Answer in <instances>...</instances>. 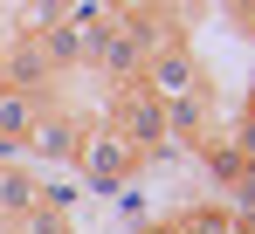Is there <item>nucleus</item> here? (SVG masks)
<instances>
[{
    "label": "nucleus",
    "instance_id": "nucleus-6",
    "mask_svg": "<svg viewBox=\"0 0 255 234\" xmlns=\"http://www.w3.org/2000/svg\"><path fill=\"white\" fill-rule=\"evenodd\" d=\"M35 200H42V186H35L28 172H14V165L0 172V214H28Z\"/></svg>",
    "mask_w": 255,
    "mask_h": 234
},
{
    "label": "nucleus",
    "instance_id": "nucleus-9",
    "mask_svg": "<svg viewBox=\"0 0 255 234\" xmlns=\"http://www.w3.org/2000/svg\"><path fill=\"white\" fill-rule=\"evenodd\" d=\"M118 7H145V0H118Z\"/></svg>",
    "mask_w": 255,
    "mask_h": 234
},
{
    "label": "nucleus",
    "instance_id": "nucleus-8",
    "mask_svg": "<svg viewBox=\"0 0 255 234\" xmlns=\"http://www.w3.org/2000/svg\"><path fill=\"white\" fill-rule=\"evenodd\" d=\"M235 152H242V158H255V117H242V131H235Z\"/></svg>",
    "mask_w": 255,
    "mask_h": 234
},
{
    "label": "nucleus",
    "instance_id": "nucleus-2",
    "mask_svg": "<svg viewBox=\"0 0 255 234\" xmlns=\"http://www.w3.org/2000/svg\"><path fill=\"white\" fill-rule=\"evenodd\" d=\"M131 145L125 138H118V131H104V138H83V152H76V165H83V179L90 186H118V179H125L131 172Z\"/></svg>",
    "mask_w": 255,
    "mask_h": 234
},
{
    "label": "nucleus",
    "instance_id": "nucleus-3",
    "mask_svg": "<svg viewBox=\"0 0 255 234\" xmlns=\"http://www.w3.org/2000/svg\"><path fill=\"white\" fill-rule=\"evenodd\" d=\"M193 62H186V48H152L145 55V90L159 97V104H172V97H193Z\"/></svg>",
    "mask_w": 255,
    "mask_h": 234
},
{
    "label": "nucleus",
    "instance_id": "nucleus-1",
    "mask_svg": "<svg viewBox=\"0 0 255 234\" xmlns=\"http://www.w3.org/2000/svg\"><path fill=\"white\" fill-rule=\"evenodd\" d=\"M118 117H125V138L131 152H152V145H166V104L152 97V90H125V104H118Z\"/></svg>",
    "mask_w": 255,
    "mask_h": 234
},
{
    "label": "nucleus",
    "instance_id": "nucleus-5",
    "mask_svg": "<svg viewBox=\"0 0 255 234\" xmlns=\"http://www.w3.org/2000/svg\"><path fill=\"white\" fill-rule=\"evenodd\" d=\"M28 152H42V158H62V165H69V158L83 152V138H76V124L48 117V124H35V131H28Z\"/></svg>",
    "mask_w": 255,
    "mask_h": 234
},
{
    "label": "nucleus",
    "instance_id": "nucleus-7",
    "mask_svg": "<svg viewBox=\"0 0 255 234\" xmlns=\"http://www.w3.org/2000/svg\"><path fill=\"white\" fill-rule=\"evenodd\" d=\"M21 234H62V214L55 207H28L21 214Z\"/></svg>",
    "mask_w": 255,
    "mask_h": 234
},
{
    "label": "nucleus",
    "instance_id": "nucleus-4",
    "mask_svg": "<svg viewBox=\"0 0 255 234\" xmlns=\"http://www.w3.org/2000/svg\"><path fill=\"white\" fill-rule=\"evenodd\" d=\"M35 124H42V111H35V90H14V83H0V145H21Z\"/></svg>",
    "mask_w": 255,
    "mask_h": 234
}]
</instances>
